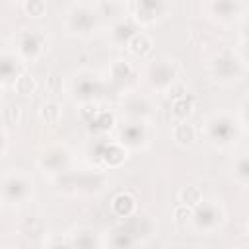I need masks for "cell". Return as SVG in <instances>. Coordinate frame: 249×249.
<instances>
[{
	"label": "cell",
	"mask_w": 249,
	"mask_h": 249,
	"mask_svg": "<svg viewBox=\"0 0 249 249\" xmlns=\"http://www.w3.org/2000/svg\"><path fill=\"white\" fill-rule=\"evenodd\" d=\"M200 132L208 144H212L214 148L226 150L239 142L243 124L239 123L237 115H233L230 111H216L206 117Z\"/></svg>",
	"instance_id": "1"
},
{
	"label": "cell",
	"mask_w": 249,
	"mask_h": 249,
	"mask_svg": "<svg viewBox=\"0 0 249 249\" xmlns=\"http://www.w3.org/2000/svg\"><path fill=\"white\" fill-rule=\"evenodd\" d=\"M54 187L62 195H99L107 187V177L101 171L93 173H72V171H62L53 177Z\"/></svg>",
	"instance_id": "2"
},
{
	"label": "cell",
	"mask_w": 249,
	"mask_h": 249,
	"mask_svg": "<svg viewBox=\"0 0 249 249\" xmlns=\"http://www.w3.org/2000/svg\"><path fill=\"white\" fill-rule=\"evenodd\" d=\"M35 181L25 169H8L2 175V202L4 206H21L33 196Z\"/></svg>",
	"instance_id": "3"
},
{
	"label": "cell",
	"mask_w": 249,
	"mask_h": 249,
	"mask_svg": "<svg viewBox=\"0 0 249 249\" xmlns=\"http://www.w3.org/2000/svg\"><path fill=\"white\" fill-rule=\"evenodd\" d=\"M208 72L214 80L230 84V82H237L241 80L243 72H245V62L239 56L237 51L231 49H220L208 62Z\"/></svg>",
	"instance_id": "4"
},
{
	"label": "cell",
	"mask_w": 249,
	"mask_h": 249,
	"mask_svg": "<svg viewBox=\"0 0 249 249\" xmlns=\"http://www.w3.org/2000/svg\"><path fill=\"white\" fill-rule=\"evenodd\" d=\"M179 62L175 58H169V56H163V58H158V60H152L148 66H146V74H144V80L148 84V88L152 91H158V93H165L177 80H179Z\"/></svg>",
	"instance_id": "5"
},
{
	"label": "cell",
	"mask_w": 249,
	"mask_h": 249,
	"mask_svg": "<svg viewBox=\"0 0 249 249\" xmlns=\"http://www.w3.org/2000/svg\"><path fill=\"white\" fill-rule=\"evenodd\" d=\"M97 12L89 4H74L64 16V31L70 37H88L97 27Z\"/></svg>",
	"instance_id": "6"
},
{
	"label": "cell",
	"mask_w": 249,
	"mask_h": 249,
	"mask_svg": "<svg viewBox=\"0 0 249 249\" xmlns=\"http://www.w3.org/2000/svg\"><path fill=\"white\" fill-rule=\"evenodd\" d=\"M14 51L29 64L43 56L47 51V33L41 27H23L16 33Z\"/></svg>",
	"instance_id": "7"
},
{
	"label": "cell",
	"mask_w": 249,
	"mask_h": 249,
	"mask_svg": "<svg viewBox=\"0 0 249 249\" xmlns=\"http://www.w3.org/2000/svg\"><path fill=\"white\" fill-rule=\"evenodd\" d=\"M128 148L117 138V140H111V138H99L93 142L91 146V158L97 161L99 169H119L126 158H128Z\"/></svg>",
	"instance_id": "8"
},
{
	"label": "cell",
	"mask_w": 249,
	"mask_h": 249,
	"mask_svg": "<svg viewBox=\"0 0 249 249\" xmlns=\"http://www.w3.org/2000/svg\"><path fill=\"white\" fill-rule=\"evenodd\" d=\"M224 218H226V212L218 200H202L193 212L191 226L195 231L208 235V233H214L222 226Z\"/></svg>",
	"instance_id": "9"
},
{
	"label": "cell",
	"mask_w": 249,
	"mask_h": 249,
	"mask_svg": "<svg viewBox=\"0 0 249 249\" xmlns=\"http://www.w3.org/2000/svg\"><path fill=\"white\" fill-rule=\"evenodd\" d=\"M119 109L126 121H148L154 113V103L146 93L126 91L119 99Z\"/></svg>",
	"instance_id": "10"
},
{
	"label": "cell",
	"mask_w": 249,
	"mask_h": 249,
	"mask_svg": "<svg viewBox=\"0 0 249 249\" xmlns=\"http://www.w3.org/2000/svg\"><path fill=\"white\" fill-rule=\"evenodd\" d=\"M130 6H132L130 18L140 27H148L161 21L169 12L165 0H130Z\"/></svg>",
	"instance_id": "11"
},
{
	"label": "cell",
	"mask_w": 249,
	"mask_h": 249,
	"mask_svg": "<svg viewBox=\"0 0 249 249\" xmlns=\"http://www.w3.org/2000/svg\"><path fill=\"white\" fill-rule=\"evenodd\" d=\"M208 18L220 25H231L245 14V0H206Z\"/></svg>",
	"instance_id": "12"
},
{
	"label": "cell",
	"mask_w": 249,
	"mask_h": 249,
	"mask_svg": "<svg viewBox=\"0 0 249 249\" xmlns=\"http://www.w3.org/2000/svg\"><path fill=\"white\" fill-rule=\"evenodd\" d=\"M70 161H72V158H70L68 148L56 144V146H49L47 150H43V152L39 154V158H37V167H39L45 175L54 177V175H58V173H62V171H68Z\"/></svg>",
	"instance_id": "13"
},
{
	"label": "cell",
	"mask_w": 249,
	"mask_h": 249,
	"mask_svg": "<svg viewBox=\"0 0 249 249\" xmlns=\"http://www.w3.org/2000/svg\"><path fill=\"white\" fill-rule=\"evenodd\" d=\"M150 136L148 121H126L119 128V140L128 150H144L150 144Z\"/></svg>",
	"instance_id": "14"
},
{
	"label": "cell",
	"mask_w": 249,
	"mask_h": 249,
	"mask_svg": "<svg viewBox=\"0 0 249 249\" xmlns=\"http://www.w3.org/2000/svg\"><path fill=\"white\" fill-rule=\"evenodd\" d=\"M72 93L80 103L97 101L103 95V82L93 72H80L72 82Z\"/></svg>",
	"instance_id": "15"
},
{
	"label": "cell",
	"mask_w": 249,
	"mask_h": 249,
	"mask_svg": "<svg viewBox=\"0 0 249 249\" xmlns=\"http://www.w3.org/2000/svg\"><path fill=\"white\" fill-rule=\"evenodd\" d=\"M27 70V62L16 53V51H4L0 56V82L2 88H8L16 82L18 76H21Z\"/></svg>",
	"instance_id": "16"
},
{
	"label": "cell",
	"mask_w": 249,
	"mask_h": 249,
	"mask_svg": "<svg viewBox=\"0 0 249 249\" xmlns=\"http://www.w3.org/2000/svg\"><path fill=\"white\" fill-rule=\"evenodd\" d=\"M109 206H111L113 216L119 220H126V218L138 214V198L130 191H117L111 196Z\"/></svg>",
	"instance_id": "17"
},
{
	"label": "cell",
	"mask_w": 249,
	"mask_h": 249,
	"mask_svg": "<svg viewBox=\"0 0 249 249\" xmlns=\"http://www.w3.org/2000/svg\"><path fill=\"white\" fill-rule=\"evenodd\" d=\"M140 29V25L132 19V18H124V19H117L111 29H109V41L115 47H126V43L130 41V37Z\"/></svg>",
	"instance_id": "18"
},
{
	"label": "cell",
	"mask_w": 249,
	"mask_h": 249,
	"mask_svg": "<svg viewBox=\"0 0 249 249\" xmlns=\"http://www.w3.org/2000/svg\"><path fill=\"white\" fill-rule=\"evenodd\" d=\"M126 51H128V54L130 56H134V58H148L150 54H152V51H154V39H152V35L150 33H146V31H142V29H138L132 37H130V41L126 43V47H124Z\"/></svg>",
	"instance_id": "19"
},
{
	"label": "cell",
	"mask_w": 249,
	"mask_h": 249,
	"mask_svg": "<svg viewBox=\"0 0 249 249\" xmlns=\"http://www.w3.org/2000/svg\"><path fill=\"white\" fill-rule=\"evenodd\" d=\"M198 138V130L189 121H173L171 126V140L179 148H191Z\"/></svg>",
	"instance_id": "20"
},
{
	"label": "cell",
	"mask_w": 249,
	"mask_h": 249,
	"mask_svg": "<svg viewBox=\"0 0 249 249\" xmlns=\"http://www.w3.org/2000/svg\"><path fill=\"white\" fill-rule=\"evenodd\" d=\"M115 124H117L115 113L111 109H99L97 115L88 123V130L93 136H105L111 130H115Z\"/></svg>",
	"instance_id": "21"
},
{
	"label": "cell",
	"mask_w": 249,
	"mask_h": 249,
	"mask_svg": "<svg viewBox=\"0 0 249 249\" xmlns=\"http://www.w3.org/2000/svg\"><path fill=\"white\" fill-rule=\"evenodd\" d=\"M68 239H70V247H80V249H89V247L101 245V241H97V237H95V231L86 226L74 228L68 233Z\"/></svg>",
	"instance_id": "22"
},
{
	"label": "cell",
	"mask_w": 249,
	"mask_h": 249,
	"mask_svg": "<svg viewBox=\"0 0 249 249\" xmlns=\"http://www.w3.org/2000/svg\"><path fill=\"white\" fill-rule=\"evenodd\" d=\"M107 74H109V80H111L113 84L123 86L124 82H128V80L132 78L134 68H132L130 60H126V58H115V60L109 64Z\"/></svg>",
	"instance_id": "23"
},
{
	"label": "cell",
	"mask_w": 249,
	"mask_h": 249,
	"mask_svg": "<svg viewBox=\"0 0 249 249\" xmlns=\"http://www.w3.org/2000/svg\"><path fill=\"white\" fill-rule=\"evenodd\" d=\"M169 111H171L173 121H189L191 115L195 113V99L189 93H185L181 97H175V99H171V109Z\"/></svg>",
	"instance_id": "24"
},
{
	"label": "cell",
	"mask_w": 249,
	"mask_h": 249,
	"mask_svg": "<svg viewBox=\"0 0 249 249\" xmlns=\"http://www.w3.org/2000/svg\"><path fill=\"white\" fill-rule=\"evenodd\" d=\"M231 175L235 183L249 187V152H241L231 160Z\"/></svg>",
	"instance_id": "25"
},
{
	"label": "cell",
	"mask_w": 249,
	"mask_h": 249,
	"mask_svg": "<svg viewBox=\"0 0 249 249\" xmlns=\"http://www.w3.org/2000/svg\"><path fill=\"white\" fill-rule=\"evenodd\" d=\"M39 119L45 124H58L60 119H62V107H60V103L54 101V99L43 101L41 107H39Z\"/></svg>",
	"instance_id": "26"
},
{
	"label": "cell",
	"mask_w": 249,
	"mask_h": 249,
	"mask_svg": "<svg viewBox=\"0 0 249 249\" xmlns=\"http://www.w3.org/2000/svg\"><path fill=\"white\" fill-rule=\"evenodd\" d=\"M111 247H117V249H128V247H134L138 245V241L134 239V235L130 231H126L123 228V224L115 226L111 230V235H109V241H107Z\"/></svg>",
	"instance_id": "27"
},
{
	"label": "cell",
	"mask_w": 249,
	"mask_h": 249,
	"mask_svg": "<svg viewBox=\"0 0 249 249\" xmlns=\"http://www.w3.org/2000/svg\"><path fill=\"white\" fill-rule=\"evenodd\" d=\"M37 88H39L37 78H35L29 70H25L21 76H18L16 82L12 84V89H14L16 93H19V95H33V93L37 91Z\"/></svg>",
	"instance_id": "28"
},
{
	"label": "cell",
	"mask_w": 249,
	"mask_h": 249,
	"mask_svg": "<svg viewBox=\"0 0 249 249\" xmlns=\"http://www.w3.org/2000/svg\"><path fill=\"white\" fill-rule=\"evenodd\" d=\"M177 198H179V202H183V204H187V206H191V208H196V206L204 200V195H202V189H200V187H196V185H187V187H183V189L179 191Z\"/></svg>",
	"instance_id": "29"
},
{
	"label": "cell",
	"mask_w": 249,
	"mask_h": 249,
	"mask_svg": "<svg viewBox=\"0 0 249 249\" xmlns=\"http://www.w3.org/2000/svg\"><path fill=\"white\" fill-rule=\"evenodd\" d=\"M21 6L25 16L31 19H39L47 14V0H23Z\"/></svg>",
	"instance_id": "30"
},
{
	"label": "cell",
	"mask_w": 249,
	"mask_h": 249,
	"mask_svg": "<svg viewBox=\"0 0 249 249\" xmlns=\"http://www.w3.org/2000/svg\"><path fill=\"white\" fill-rule=\"evenodd\" d=\"M193 212H195V208H191V206L179 202V204H175V208L171 210V218H173L175 224L187 226V224H191V220H193Z\"/></svg>",
	"instance_id": "31"
},
{
	"label": "cell",
	"mask_w": 249,
	"mask_h": 249,
	"mask_svg": "<svg viewBox=\"0 0 249 249\" xmlns=\"http://www.w3.org/2000/svg\"><path fill=\"white\" fill-rule=\"evenodd\" d=\"M2 124L6 126H12V124H19L21 121V107L18 103H10L2 109Z\"/></svg>",
	"instance_id": "32"
},
{
	"label": "cell",
	"mask_w": 249,
	"mask_h": 249,
	"mask_svg": "<svg viewBox=\"0 0 249 249\" xmlns=\"http://www.w3.org/2000/svg\"><path fill=\"white\" fill-rule=\"evenodd\" d=\"M45 89L51 95H60L64 91V80H62V76L58 72H51L47 76V80H45Z\"/></svg>",
	"instance_id": "33"
},
{
	"label": "cell",
	"mask_w": 249,
	"mask_h": 249,
	"mask_svg": "<svg viewBox=\"0 0 249 249\" xmlns=\"http://www.w3.org/2000/svg\"><path fill=\"white\" fill-rule=\"evenodd\" d=\"M97 111H99V103H97V101H86V103H80V107H78L80 119H82L86 124L97 115Z\"/></svg>",
	"instance_id": "34"
},
{
	"label": "cell",
	"mask_w": 249,
	"mask_h": 249,
	"mask_svg": "<svg viewBox=\"0 0 249 249\" xmlns=\"http://www.w3.org/2000/svg\"><path fill=\"white\" fill-rule=\"evenodd\" d=\"M237 119L243 124V128H249V95H245L237 109Z\"/></svg>",
	"instance_id": "35"
},
{
	"label": "cell",
	"mask_w": 249,
	"mask_h": 249,
	"mask_svg": "<svg viewBox=\"0 0 249 249\" xmlns=\"http://www.w3.org/2000/svg\"><path fill=\"white\" fill-rule=\"evenodd\" d=\"M187 93V89H185V86H183V82L181 80H177L167 91H165V95L169 97V99H175V97H181V95H185Z\"/></svg>",
	"instance_id": "36"
},
{
	"label": "cell",
	"mask_w": 249,
	"mask_h": 249,
	"mask_svg": "<svg viewBox=\"0 0 249 249\" xmlns=\"http://www.w3.org/2000/svg\"><path fill=\"white\" fill-rule=\"evenodd\" d=\"M239 41H241V45H249V19L239 29Z\"/></svg>",
	"instance_id": "37"
},
{
	"label": "cell",
	"mask_w": 249,
	"mask_h": 249,
	"mask_svg": "<svg viewBox=\"0 0 249 249\" xmlns=\"http://www.w3.org/2000/svg\"><path fill=\"white\" fill-rule=\"evenodd\" d=\"M237 53H239V56L243 58V62L249 64V45H241V49H239Z\"/></svg>",
	"instance_id": "38"
},
{
	"label": "cell",
	"mask_w": 249,
	"mask_h": 249,
	"mask_svg": "<svg viewBox=\"0 0 249 249\" xmlns=\"http://www.w3.org/2000/svg\"><path fill=\"white\" fill-rule=\"evenodd\" d=\"M247 235H249V222H247Z\"/></svg>",
	"instance_id": "39"
},
{
	"label": "cell",
	"mask_w": 249,
	"mask_h": 249,
	"mask_svg": "<svg viewBox=\"0 0 249 249\" xmlns=\"http://www.w3.org/2000/svg\"><path fill=\"white\" fill-rule=\"evenodd\" d=\"M21 2H23V0H21Z\"/></svg>",
	"instance_id": "40"
}]
</instances>
